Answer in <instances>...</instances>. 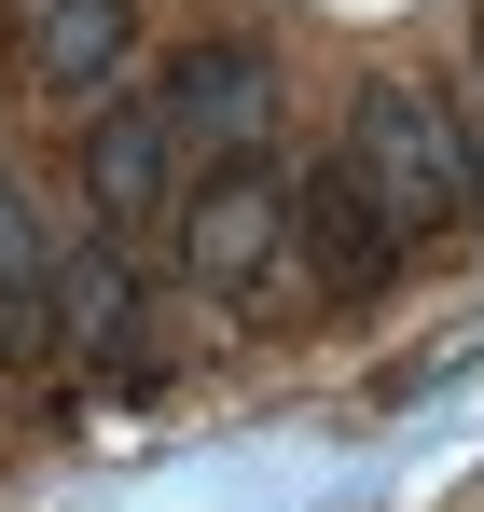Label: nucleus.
<instances>
[{
    "instance_id": "obj_3",
    "label": "nucleus",
    "mask_w": 484,
    "mask_h": 512,
    "mask_svg": "<svg viewBox=\"0 0 484 512\" xmlns=\"http://www.w3.org/2000/svg\"><path fill=\"white\" fill-rule=\"evenodd\" d=\"M291 250L319 291H388V263H402V222H388V194L360 180V153H319V167L291 180Z\"/></svg>"
},
{
    "instance_id": "obj_4",
    "label": "nucleus",
    "mask_w": 484,
    "mask_h": 512,
    "mask_svg": "<svg viewBox=\"0 0 484 512\" xmlns=\"http://www.w3.org/2000/svg\"><path fill=\"white\" fill-rule=\"evenodd\" d=\"M153 97H166V125H180V139L249 153V139H263V111H277V56H263V42H180Z\"/></svg>"
},
{
    "instance_id": "obj_1",
    "label": "nucleus",
    "mask_w": 484,
    "mask_h": 512,
    "mask_svg": "<svg viewBox=\"0 0 484 512\" xmlns=\"http://www.w3.org/2000/svg\"><path fill=\"white\" fill-rule=\"evenodd\" d=\"M346 153H360V180L388 194L402 236L484 208V153H471V125H457L429 84H360V97H346Z\"/></svg>"
},
{
    "instance_id": "obj_6",
    "label": "nucleus",
    "mask_w": 484,
    "mask_h": 512,
    "mask_svg": "<svg viewBox=\"0 0 484 512\" xmlns=\"http://www.w3.org/2000/svg\"><path fill=\"white\" fill-rule=\"evenodd\" d=\"M166 153H180L166 97H125V111H97V139H83V194H97L111 222H139V208L166 194Z\"/></svg>"
},
{
    "instance_id": "obj_7",
    "label": "nucleus",
    "mask_w": 484,
    "mask_h": 512,
    "mask_svg": "<svg viewBox=\"0 0 484 512\" xmlns=\"http://www.w3.org/2000/svg\"><path fill=\"white\" fill-rule=\"evenodd\" d=\"M56 277H70V263H56V236H42V208L0 180V360L56 346V333H42V319H56Z\"/></svg>"
},
{
    "instance_id": "obj_8",
    "label": "nucleus",
    "mask_w": 484,
    "mask_h": 512,
    "mask_svg": "<svg viewBox=\"0 0 484 512\" xmlns=\"http://www.w3.org/2000/svg\"><path fill=\"white\" fill-rule=\"evenodd\" d=\"M56 319H70V346H125L139 333V277L111 250H70V277H56Z\"/></svg>"
},
{
    "instance_id": "obj_2",
    "label": "nucleus",
    "mask_w": 484,
    "mask_h": 512,
    "mask_svg": "<svg viewBox=\"0 0 484 512\" xmlns=\"http://www.w3.org/2000/svg\"><path fill=\"white\" fill-rule=\"evenodd\" d=\"M277 250H291V180L263 167V153H236V167L194 180V208H180V277L194 291H263L277 277Z\"/></svg>"
},
{
    "instance_id": "obj_5",
    "label": "nucleus",
    "mask_w": 484,
    "mask_h": 512,
    "mask_svg": "<svg viewBox=\"0 0 484 512\" xmlns=\"http://www.w3.org/2000/svg\"><path fill=\"white\" fill-rule=\"evenodd\" d=\"M14 42H28V70L56 97L111 84L125 70V42H139V0H14Z\"/></svg>"
},
{
    "instance_id": "obj_9",
    "label": "nucleus",
    "mask_w": 484,
    "mask_h": 512,
    "mask_svg": "<svg viewBox=\"0 0 484 512\" xmlns=\"http://www.w3.org/2000/svg\"><path fill=\"white\" fill-rule=\"evenodd\" d=\"M471 56H484V28H471Z\"/></svg>"
}]
</instances>
